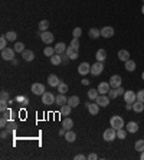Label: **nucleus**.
<instances>
[{"label": "nucleus", "instance_id": "1", "mask_svg": "<svg viewBox=\"0 0 144 160\" xmlns=\"http://www.w3.org/2000/svg\"><path fill=\"white\" fill-rule=\"evenodd\" d=\"M110 124L112 128L120 130V128L124 127V120H123V117H120V115H112L110 120Z\"/></svg>", "mask_w": 144, "mask_h": 160}, {"label": "nucleus", "instance_id": "2", "mask_svg": "<svg viewBox=\"0 0 144 160\" xmlns=\"http://www.w3.org/2000/svg\"><path fill=\"white\" fill-rule=\"evenodd\" d=\"M14 53H16V51H14L13 48H5V49H2V58H3L5 61H12V59H14Z\"/></svg>", "mask_w": 144, "mask_h": 160}, {"label": "nucleus", "instance_id": "3", "mask_svg": "<svg viewBox=\"0 0 144 160\" xmlns=\"http://www.w3.org/2000/svg\"><path fill=\"white\" fill-rule=\"evenodd\" d=\"M115 137H117V130L112 127L107 128L105 131H104V134H102V139L105 141H112V140H115Z\"/></svg>", "mask_w": 144, "mask_h": 160}, {"label": "nucleus", "instance_id": "4", "mask_svg": "<svg viewBox=\"0 0 144 160\" xmlns=\"http://www.w3.org/2000/svg\"><path fill=\"white\" fill-rule=\"evenodd\" d=\"M102 71H104V64H102V62L97 61L95 64H92V65H91V74L94 76L101 75V72H102Z\"/></svg>", "mask_w": 144, "mask_h": 160}, {"label": "nucleus", "instance_id": "5", "mask_svg": "<svg viewBox=\"0 0 144 160\" xmlns=\"http://www.w3.org/2000/svg\"><path fill=\"white\" fill-rule=\"evenodd\" d=\"M32 92H33L35 95H43L46 91H45V85L40 84V82H35V84H32Z\"/></svg>", "mask_w": 144, "mask_h": 160}, {"label": "nucleus", "instance_id": "6", "mask_svg": "<svg viewBox=\"0 0 144 160\" xmlns=\"http://www.w3.org/2000/svg\"><path fill=\"white\" fill-rule=\"evenodd\" d=\"M55 100H56V97L52 92H45L42 95V104H45V105H52V104H55Z\"/></svg>", "mask_w": 144, "mask_h": 160}, {"label": "nucleus", "instance_id": "7", "mask_svg": "<svg viewBox=\"0 0 144 160\" xmlns=\"http://www.w3.org/2000/svg\"><path fill=\"white\" fill-rule=\"evenodd\" d=\"M123 97H124V101H125V103L133 104V103H135V101H137V92H134V91H131V90L125 91Z\"/></svg>", "mask_w": 144, "mask_h": 160}, {"label": "nucleus", "instance_id": "8", "mask_svg": "<svg viewBox=\"0 0 144 160\" xmlns=\"http://www.w3.org/2000/svg\"><path fill=\"white\" fill-rule=\"evenodd\" d=\"M110 97L108 95H105V94H100L98 97H97V100H95V103L100 105V107H107L108 104H110Z\"/></svg>", "mask_w": 144, "mask_h": 160}, {"label": "nucleus", "instance_id": "9", "mask_svg": "<svg viewBox=\"0 0 144 160\" xmlns=\"http://www.w3.org/2000/svg\"><path fill=\"white\" fill-rule=\"evenodd\" d=\"M40 39H42L43 43H46V45H51L53 42V33L51 32H40Z\"/></svg>", "mask_w": 144, "mask_h": 160}, {"label": "nucleus", "instance_id": "10", "mask_svg": "<svg viewBox=\"0 0 144 160\" xmlns=\"http://www.w3.org/2000/svg\"><path fill=\"white\" fill-rule=\"evenodd\" d=\"M101 36L102 38H112L114 36V28L112 26H104V28L101 29Z\"/></svg>", "mask_w": 144, "mask_h": 160}, {"label": "nucleus", "instance_id": "11", "mask_svg": "<svg viewBox=\"0 0 144 160\" xmlns=\"http://www.w3.org/2000/svg\"><path fill=\"white\" fill-rule=\"evenodd\" d=\"M89 72H91V65H89L88 62H82V64H79V66H78V74L86 75V74H89Z\"/></svg>", "mask_w": 144, "mask_h": 160}, {"label": "nucleus", "instance_id": "12", "mask_svg": "<svg viewBox=\"0 0 144 160\" xmlns=\"http://www.w3.org/2000/svg\"><path fill=\"white\" fill-rule=\"evenodd\" d=\"M85 107H86V110H88V111H89V114H91V115H97V114H98V111H100V105H98V104H92V103H89V101H88V103L85 104Z\"/></svg>", "mask_w": 144, "mask_h": 160}, {"label": "nucleus", "instance_id": "13", "mask_svg": "<svg viewBox=\"0 0 144 160\" xmlns=\"http://www.w3.org/2000/svg\"><path fill=\"white\" fill-rule=\"evenodd\" d=\"M121 84H123V80H121L120 75H112L110 78L111 88H118V87H121Z\"/></svg>", "mask_w": 144, "mask_h": 160}, {"label": "nucleus", "instance_id": "14", "mask_svg": "<svg viewBox=\"0 0 144 160\" xmlns=\"http://www.w3.org/2000/svg\"><path fill=\"white\" fill-rule=\"evenodd\" d=\"M110 88H111V85H110V82H101L100 85H98V92L100 94H108V91H110Z\"/></svg>", "mask_w": 144, "mask_h": 160}, {"label": "nucleus", "instance_id": "15", "mask_svg": "<svg viewBox=\"0 0 144 160\" xmlns=\"http://www.w3.org/2000/svg\"><path fill=\"white\" fill-rule=\"evenodd\" d=\"M22 58H23L26 62H32L35 59V53L32 51H29V49H25V51L22 52Z\"/></svg>", "mask_w": 144, "mask_h": 160}, {"label": "nucleus", "instance_id": "16", "mask_svg": "<svg viewBox=\"0 0 144 160\" xmlns=\"http://www.w3.org/2000/svg\"><path fill=\"white\" fill-rule=\"evenodd\" d=\"M95 59L100 62H104L107 59V51L105 49H98L95 53Z\"/></svg>", "mask_w": 144, "mask_h": 160}, {"label": "nucleus", "instance_id": "17", "mask_svg": "<svg viewBox=\"0 0 144 160\" xmlns=\"http://www.w3.org/2000/svg\"><path fill=\"white\" fill-rule=\"evenodd\" d=\"M125 128H127V131L128 133H137L138 131V124H137L135 121H130V123H127Z\"/></svg>", "mask_w": 144, "mask_h": 160}, {"label": "nucleus", "instance_id": "18", "mask_svg": "<svg viewBox=\"0 0 144 160\" xmlns=\"http://www.w3.org/2000/svg\"><path fill=\"white\" fill-rule=\"evenodd\" d=\"M53 48H55V53H59V55H61V53H65V52H66V45H65L63 42L56 43V45H55Z\"/></svg>", "mask_w": 144, "mask_h": 160}, {"label": "nucleus", "instance_id": "19", "mask_svg": "<svg viewBox=\"0 0 144 160\" xmlns=\"http://www.w3.org/2000/svg\"><path fill=\"white\" fill-rule=\"evenodd\" d=\"M72 111V107L69 105V104H65V105H62L61 107V111H59V114L62 115V117H66V115H69Z\"/></svg>", "mask_w": 144, "mask_h": 160}, {"label": "nucleus", "instance_id": "20", "mask_svg": "<svg viewBox=\"0 0 144 160\" xmlns=\"http://www.w3.org/2000/svg\"><path fill=\"white\" fill-rule=\"evenodd\" d=\"M133 111H135V113H143L144 111V103H141V101H135V103H133Z\"/></svg>", "mask_w": 144, "mask_h": 160}, {"label": "nucleus", "instance_id": "21", "mask_svg": "<svg viewBox=\"0 0 144 160\" xmlns=\"http://www.w3.org/2000/svg\"><path fill=\"white\" fill-rule=\"evenodd\" d=\"M59 82H61V80H59L56 75H53V74H52V75L48 76V84L51 85V87H58Z\"/></svg>", "mask_w": 144, "mask_h": 160}, {"label": "nucleus", "instance_id": "22", "mask_svg": "<svg viewBox=\"0 0 144 160\" xmlns=\"http://www.w3.org/2000/svg\"><path fill=\"white\" fill-rule=\"evenodd\" d=\"M78 53H79V51H75V49H74L72 46H68V48H66V55L71 58V61H72V59H77V58H78Z\"/></svg>", "mask_w": 144, "mask_h": 160}, {"label": "nucleus", "instance_id": "23", "mask_svg": "<svg viewBox=\"0 0 144 160\" xmlns=\"http://www.w3.org/2000/svg\"><path fill=\"white\" fill-rule=\"evenodd\" d=\"M118 59H120V61H123V62L128 61V59H130V52L125 51V49H121V51H118Z\"/></svg>", "mask_w": 144, "mask_h": 160}, {"label": "nucleus", "instance_id": "24", "mask_svg": "<svg viewBox=\"0 0 144 160\" xmlns=\"http://www.w3.org/2000/svg\"><path fill=\"white\" fill-rule=\"evenodd\" d=\"M62 127L65 128V130H72V127H74V121H72L69 117H65L62 120Z\"/></svg>", "mask_w": 144, "mask_h": 160}, {"label": "nucleus", "instance_id": "25", "mask_svg": "<svg viewBox=\"0 0 144 160\" xmlns=\"http://www.w3.org/2000/svg\"><path fill=\"white\" fill-rule=\"evenodd\" d=\"M65 140L68 141V143H72V141H75V139H77V134H75V131H72V130H66V133H65Z\"/></svg>", "mask_w": 144, "mask_h": 160}, {"label": "nucleus", "instance_id": "26", "mask_svg": "<svg viewBox=\"0 0 144 160\" xmlns=\"http://www.w3.org/2000/svg\"><path fill=\"white\" fill-rule=\"evenodd\" d=\"M88 35H89V38L91 39H98L101 36V30L97 28H91L89 29V32H88Z\"/></svg>", "mask_w": 144, "mask_h": 160}, {"label": "nucleus", "instance_id": "27", "mask_svg": "<svg viewBox=\"0 0 144 160\" xmlns=\"http://www.w3.org/2000/svg\"><path fill=\"white\" fill-rule=\"evenodd\" d=\"M55 103L58 104V105H65V104H68V100H66V97L63 94H59V95H56V100H55Z\"/></svg>", "mask_w": 144, "mask_h": 160}, {"label": "nucleus", "instance_id": "28", "mask_svg": "<svg viewBox=\"0 0 144 160\" xmlns=\"http://www.w3.org/2000/svg\"><path fill=\"white\" fill-rule=\"evenodd\" d=\"M68 104L71 105L72 108H74V107H78V104H79V97H77V95L69 97V98H68Z\"/></svg>", "mask_w": 144, "mask_h": 160}, {"label": "nucleus", "instance_id": "29", "mask_svg": "<svg viewBox=\"0 0 144 160\" xmlns=\"http://www.w3.org/2000/svg\"><path fill=\"white\" fill-rule=\"evenodd\" d=\"M125 69L128 71V72H133V71H135V61H133V59H128V61H125Z\"/></svg>", "mask_w": 144, "mask_h": 160}, {"label": "nucleus", "instance_id": "30", "mask_svg": "<svg viewBox=\"0 0 144 160\" xmlns=\"http://www.w3.org/2000/svg\"><path fill=\"white\" fill-rule=\"evenodd\" d=\"M51 64L52 65H59V64H62V58H61V55L59 53H55L53 57H51Z\"/></svg>", "mask_w": 144, "mask_h": 160}, {"label": "nucleus", "instance_id": "31", "mask_svg": "<svg viewBox=\"0 0 144 160\" xmlns=\"http://www.w3.org/2000/svg\"><path fill=\"white\" fill-rule=\"evenodd\" d=\"M134 150L135 151H141L144 150V139H141V140H137L135 141V144H134Z\"/></svg>", "mask_w": 144, "mask_h": 160}, {"label": "nucleus", "instance_id": "32", "mask_svg": "<svg viewBox=\"0 0 144 160\" xmlns=\"http://www.w3.org/2000/svg\"><path fill=\"white\" fill-rule=\"evenodd\" d=\"M56 88H58V92H59V94H65V92H68V85L65 84V82H59V85H58Z\"/></svg>", "mask_w": 144, "mask_h": 160}, {"label": "nucleus", "instance_id": "33", "mask_svg": "<svg viewBox=\"0 0 144 160\" xmlns=\"http://www.w3.org/2000/svg\"><path fill=\"white\" fill-rule=\"evenodd\" d=\"M6 39L9 41V42H14L16 41V38H17V35H16V32H13V30H10V32H7L5 35Z\"/></svg>", "mask_w": 144, "mask_h": 160}, {"label": "nucleus", "instance_id": "34", "mask_svg": "<svg viewBox=\"0 0 144 160\" xmlns=\"http://www.w3.org/2000/svg\"><path fill=\"white\" fill-rule=\"evenodd\" d=\"M43 53H45V55H46V57H53V55H55V48L53 46H46L45 48V49H43Z\"/></svg>", "mask_w": 144, "mask_h": 160}, {"label": "nucleus", "instance_id": "35", "mask_svg": "<svg viewBox=\"0 0 144 160\" xmlns=\"http://www.w3.org/2000/svg\"><path fill=\"white\" fill-rule=\"evenodd\" d=\"M127 128L124 130V127L120 128V130H117V139H121V140H124L125 137H127Z\"/></svg>", "mask_w": 144, "mask_h": 160}, {"label": "nucleus", "instance_id": "36", "mask_svg": "<svg viewBox=\"0 0 144 160\" xmlns=\"http://www.w3.org/2000/svg\"><path fill=\"white\" fill-rule=\"evenodd\" d=\"M100 95V92H98V90H94V88H91V90L88 91V98L89 100H97V97Z\"/></svg>", "mask_w": 144, "mask_h": 160}, {"label": "nucleus", "instance_id": "37", "mask_svg": "<svg viewBox=\"0 0 144 160\" xmlns=\"http://www.w3.org/2000/svg\"><path fill=\"white\" fill-rule=\"evenodd\" d=\"M48 28H49V22H48V20H42V22L39 23V30H40V32H46Z\"/></svg>", "mask_w": 144, "mask_h": 160}, {"label": "nucleus", "instance_id": "38", "mask_svg": "<svg viewBox=\"0 0 144 160\" xmlns=\"http://www.w3.org/2000/svg\"><path fill=\"white\" fill-rule=\"evenodd\" d=\"M13 49H14L16 52H19V53H20V52L25 51V45H23L22 42H16V43H14V48H13Z\"/></svg>", "mask_w": 144, "mask_h": 160}, {"label": "nucleus", "instance_id": "39", "mask_svg": "<svg viewBox=\"0 0 144 160\" xmlns=\"http://www.w3.org/2000/svg\"><path fill=\"white\" fill-rule=\"evenodd\" d=\"M108 97H110L111 100H115V98H117V97H118L117 88H110V91H108Z\"/></svg>", "mask_w": 144, "mask_h": 160}, {"label": "nucleus", "instance_id": "40", "mask_svg": "<svg viewBox=\"0 0 144 160\" xmlns=\"http://www.w3.org/2000/svg\"><path fill=\"white\" fill-rule=\"evenodd\" d=\"M69 46H72L75 51H79V41H78V38H74L71 41V45Z\"/></svg>", "mask_w": 144, "mask_h": 160}, {"label": "nucleus", "instance_id": "41", "mask_svg": "<svg viewBox=\"0 0 144 160\" xmlns=\"http://www.w3.org/2000/svg\"><path fill=\"white\" fill-rule=\"evenodd\" d=\"M81 35H82V29L81 28H75L74 30H72V36H74V38L79 39V36H81Z\"/></svg>", "mask_w": 144, "mask_h": 160}, {"label": "nucleus", "instance_id": "42", "mask_svg": "<svg viewBox=\"0 0 144 160\" xmlns=\"http://www.w3.org/2000/svg\"><path fill=\"white\" fill-rule=\"evenodd\" d=\"M6 110H7V101L2 100V101H0V111H2V113H5Z\"/></svg>", "mask_w": 144, "mask_h": 160}, {"label": "nucleus", "instance_id": "43", "mask_svg": "<svg viewBox=\"0 0 144 160\" xmlns=\"http://www.w3.org/2000/svg\"><path fill=\"white\" fill-rule=\"evenodd\" d=\"M7 123H9V120H7V118L6 117H3V115H2V118H0V127H7Z\"/></svg>", "mask_w": 144, "mask_h": 160}, {"label": "nucleus", "instance_id": "44", "mask_svg": "<svg viewBox=\"0 0 144 160\" xmlns=\"http://www.w3.org/2000/svg\"><path fill=\"white\" fill-rule=\"evenodd\" d=\"M6 42H7L6 36H2V38H0V49H5V48H7V46H6Z\"/></svg>", "mask_w": 144, "mask_h": 160}, {"label": "nucleus", "instance_id": "45", "mask_svg": "<svg viewBox=\"0 0 144 160\" xmlns=\"http://www.w3.org/2000/svg\"><path fill=\"white\" fill-rule=\"evenodd\" d=\"M0 98L5 100V101H9V92L7 91H2L0 92Z\"/></svg>", "mask_w": 144, "mask_h": 160}, {"label": "nucleus", "instance_id": "46", "mask_svg": "<svg viewBox=\"0 0 144 160\" xmlns=\"http://www.w3.org/2000/svg\"><path fill=\"white\" fill-rule=\"evenodd\" d=\"M137 100L141 101V103H144V90H140L138 92H137Z\"/></svg>", "mask_w": 144, "mask_h": 160}, {"label": "nucleus", "instance_id": "47", "mask_svg": "<svg viewBox=\"0 0 144 160\" xmlns=\"http://www.w3.org/2000/svg\"><path fill=\"white\" fill-rule=\"evenodd\" d=\"M61 58H62V64H68V62L71 61V58L66 55V52L65 53H61Z\"/></svg>", "mask_w": 144, "mask_h": 160}, {"label": "nucleus", "instance_id": "48", "mask_svg": "<svg viewBox=\"0 0 144 160\" xmlns=\"http://www.w3.org/2000/svg\"><path fill=\"white\" fill-rule=\"evenodd\" d=\"M86 159H89V160H97V159H98V156H97L95 153H89V154L86 156Z\"/></svg>", "mask_w": 144, "mask_h": 160}, {"label": "nucleus", "instance_id": "49", "mask_svg": "<svg viewBox=\"0 0 144 160\" xmlns=\"http://www.w3.org/2000/svg\"><path fill=\"white\" fill-rule=\"evenodd\" d=\"M25 98H26V97H23V95H17V97H16V101H17L19 104H23Z\"/></svg>", "mask_w": 144, "mask_h": 160}, {"label": "nucleus", "instance_id": "50", "mask_svg": "<svg viewBox=\"0 0 144 160\" xmlns=\"http://www.w3.org/2000/svg\"><path fill=\"white\" fill-rule=\"evenodd\" d=\"M117 92H118V97H120V95H124V88H123V87H118V88H117Z\"/></svg>", "mask_w": 144, "mask_h": 160}, {"label": "nucleus", "instance_id": "51", "mask_svg": "<svg viewBox=\"0 0 144 160\" xmlns=\"http://www.w3.org/2000/svg\"><path fill=\"white\" fill-rule=\"evenodd\" d=\"M84 159H86L84 154H77L75 156V160H84Z\"/></svg>", "mask_w": 144, "mask_h": 160}, {"label": "nucleus", "instance_id": "52", "mask_svg": "<svg viewBox=\"0 0 144 160\" xmlns=\"http://www.w3.org/2000/svg\"><path fill=\"white\" fill-rule=\"evenodd\" d=\"M125 110H133V104L127 103V104H125Z\"/></svg>", "mask_w": 144, "mask_h": 160}, {"label": "nucleus", "instance_id": "53", "mask_svg": "<svg viewBox=\"0 0 144 160\" xmlns=\"http://www.w3.org/2000/svg\"><path fill=\"white\" fill-rule=\"evenodd\" d=\"M65 133H66V130H65V128H61V130H59V136H65Z\"/></svg>", "mask_w": 144, "mask_h": 160}, {"label": "nucleus", "instance_id": "54", "mask_svg": "<svg viewBox=\"0 0 144 160\" xmlns=\"http://www.w3.org/2000/svg\"><path fill=\"white\" fill-rule=\"evenodd\" d=\"M88 84H89V81L84 78V80H82V85H88Z\"/></svg>", "mask_w": 144, "mask_h": 160}, {"label": "nucleus", "instance_id": "55", "mask_svg": "<svg viewBox=\"0 0 144 160\" xmlns=\"http://www.w3.org/2000/svg\"><path fill=\"white\" fill-rule=\"evenodd\" d=\"M7 137V131H2V139H6Z\"/></svg>", "mask_w": 144, "mask_h": 160}, {"label": "nucleus", "instance_id": "56", "mask_svg": "<svg viewBox=\"0 0 144 160\" xmlns=\"http://www.w3.org/2000/svg\"><path fill=\"white\" fill-rule=\"evenodd\" d=\"M28 104H29V98L26 97V98H25V101H23V105H28Z\"/></svg>", "mask_w": 144, "mask_h": 160}, {"label": "nucleus", "instance_id": "57", "mask_svg": "<svg viewBox=\"0 0 144 160\" xmlns=\"http://www.w3.org/2000/svg\"><path fill=\"white\" fill-rule=\"evenodd\" d=\"M140 159H141V160H144V150L141 151V156H140Z\"/></svg>", "mask_w": 144, "mask_h": 160}, {"label": "nucleus", "instance_id": "58", "mask_svg": "<svg viewBox=\"0 0 144 160\" xmlns=\"http://www.w3.org/2000/svg\"><path fill=\"white\" fill-rule=\"evenodd\" d=\"M141 13L144 14V5H143V7H141Z\"/></svg>", "mask_w": 144, "mask_h": 160}, {"label": "nucleus", "instance_id": "59", "mask_svg": "<svg viewBox=\"0 0 144 160\" xmlns=\"http://www.w3.org/2000/svg\"><path fill=\"white\" fill-rule=\"evenodd\" d=\"M141 78H143V81H144V72H143V74H141Z\"/></svg>", "mask_w": 144, "mask_h": 160}, {"label": "nucleus", "instance_id": "60", "mask_svg": "<svg viewBox=\"0 0 144 160\" xmlns=\"http://www.w3.org/2000/svg\"><path fill=\"white\" fill-rule=\"evenodd\" d=\"M143 3H144V0H143Z\"/></svg>", "mask_w": 144, "mask_h": 160}]
</instances>
